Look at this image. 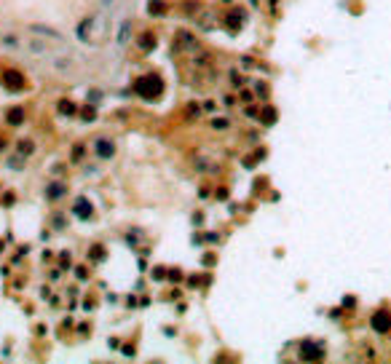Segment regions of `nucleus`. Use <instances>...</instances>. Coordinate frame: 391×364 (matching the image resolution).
<instances>
[{"label":"nucleus","instance_id":"nucleus-5","mask_svg":"<svg viewBox=\"0 0 391 364\" xmlns=\"http://www.w3.org/2000/svg\"><path fill=\"white\" fill-rule=\"evenodd\" d=\"M97 156L99 158H110L113 153H115V147H113V142H107V139H97Z\"/></svg>","mask_w":391,"mask_h":364},{"label":"nucleus","instance_id":"nucleus-8","mask_svg":"<svg viewBox=\"0 0 391 364\" xmlns=\"http://www.w3.org/2000/svg\"><path fill=\"white\" fill-rule=\"evenodd\" d=\"M19 115H22V110H14V113H11V123H19V121H22Z\"/></svg>","mask_w":391,"mask_h":364},{"label":"nucleus","instance_id":"nucleus-7","mask_svg":"<svg viewBox=\"0 0 391 364\" xmlns=\"http://www.w3.org/2000/svg\"><path fill=\"white\" fill-rule=\"evenodd\" d=\"M129 30H132V24H129V22H123L121 35H118V41H121V43H126V41H129Z\"/></svg>","mask_w":391,"mask_h":364},{"label":"nucleus","instance_id":"nucleus-9","mask_svg":"<svg viewBox=\"0 0 391 364\" xmlns=\"http://www.w3.org/2000/svg\"><path fill=\"white\" fill-rule=\"evenodd\" d=\"M102 3H105V5H107V3H113V0H102Z\"/></svg>","mask_w":391,"mask_h":364},{"label":"nucleus","instance_id":"nucleus-2","mask_svg":"<svg viewBox=\"0 0 391 364\" xmlns=\"http://www.w3.org/2000/svg\"><path fill=\"white\" fill-rule=\"evenodd\" d=\"M370 324H372V329H375V332L386 335L389 329H391V316H389V311H378V314H372Z\"/></svg>","mask_w":391,"mask_h":364},{"label":"nucleus","instance_id":"nucleus-1","mask_svg":"<svg viewBox=\"0 0 391 364\" xmlns=\"http://www.w3.org/2000/svg\"><path fill=\"white\" fill-rule=\"evenodd\" d=\"M137 91L142 96H147V99H153L161 91V81L158 78H142V81H137Z\"/></svg>","mask_w":391,"mask_h":364},{"label":"nucleus","instance_id":"nucleus-3","mask_svg":"<svg viewBox=\"0 0 391 364\" xmlns=\"http://www.w3.org/2000/svg\"><path fill=\"white\" fill-rule=\"evenodd\" d=\"M300 356H303V359L316 362V359H322V356H324V348H322V345H316V343H308V340H305V343L300 345Z\"/></svg>","mask_w":391,"mask_h":364},{"label":"nucleus","instance_id":"nucleus-6","mask_svg":"<svg viewBox=\"0 0 391 364\" xmlns=\"http://www.w3.org/2000/svg\"><path fill=\"white\" fill-rule=\"evenodd\" d=\"M75 214L78 217H92V206H86V201H78V206H75Z\"/></svg>","mask_w":391,"mask_h":364},{"label":"nucleus","instance_id":"nucleus-4","mask_svg":"<svg viewBox=\"0 0 391 364\" xmlns=\"http://www.w3.org/2000/svg\"><path fill=\"white\" fill-rule=\"evenodd\" d=\"M3 83H5L8 89H14V91L24 89V78H22L19 72H14V70H11V72H5V75H3Z\"/></svg>","mask_w":391,"mask_h":364}]
</instances>
